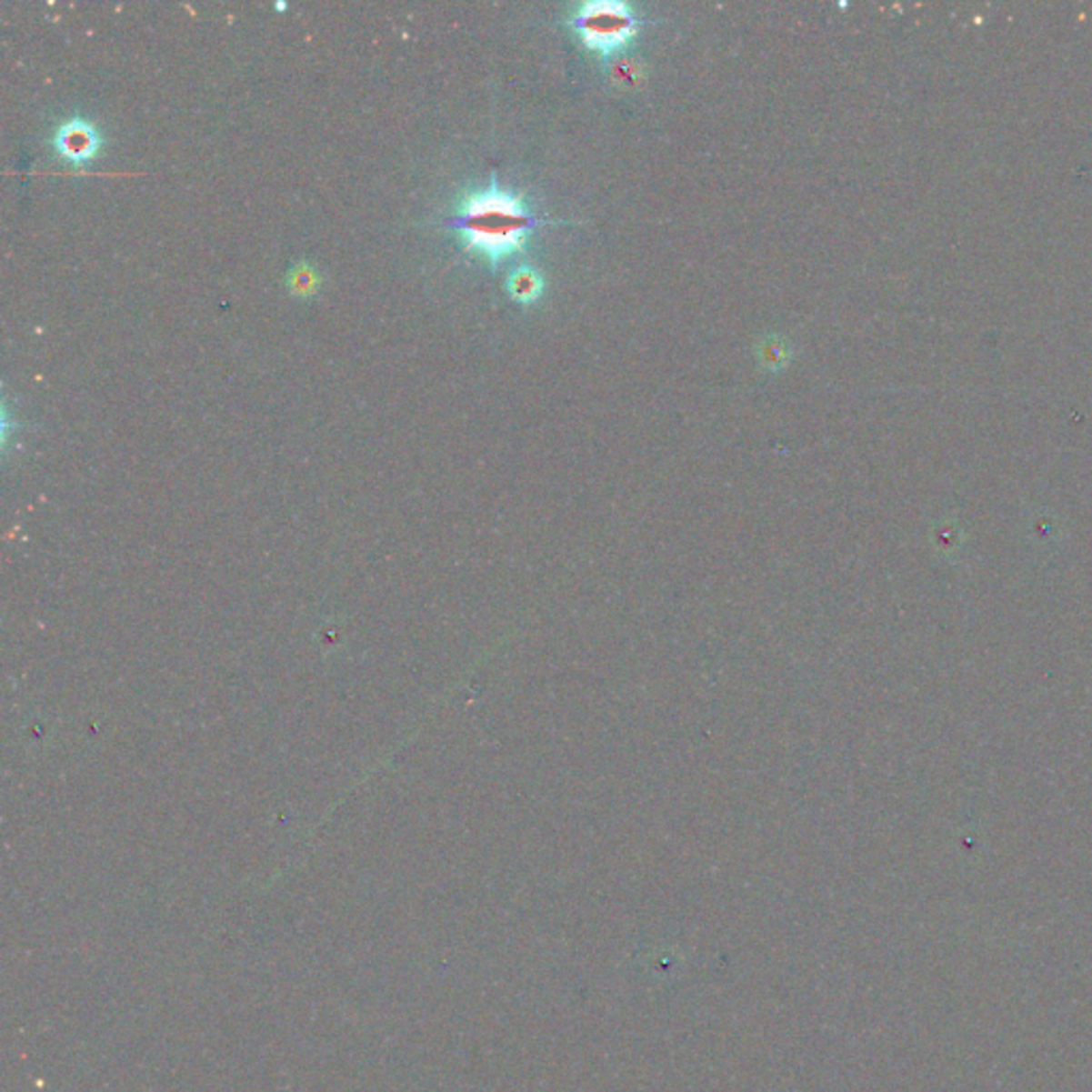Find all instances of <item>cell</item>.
Masks as SVG:
<instances>
[{
  "mask_svg": "<svg viewBox=\"0 0 1092 1092\" xmlns=\"http://www.w3.org/2000/svg\"><path fill=\"white\" fill-rule=\"evenodd\" d=\"M542 225H551V220L532 214L519 196L499 188L496 177L489 188L467 195L448 220L464 248L483 256L493 269L526 250L529 233Z\"/></svg>",
  "mask_w": 1092,
  "mask_h": 1092,
  "instance_id": "6da1fadb",
  "label": "cell"
},
{
  "mask_svg": "<svg viewBox=\"0 0 1092 1092\" xmlns=\"http://www.w3.org/2000/svg\"><path fill=\"white\" fill-rule=\"evenodd\" d=\"M572 28L589 49L610 55L636 36L638 17L626 3L596 0L578 7L572 17Z\"/></svg>",
  "mask_w": 1092,
  "mask_h": 1092,
  "instance_id": "7a4b0ae2",
  "label": "cell"
},
{
  "mask_svg": "<svg viewBox=\"0 0 1092 1092\" xmlns=\"http://www.w3.org/2000/svg\"><path fill=\"white\" fill-rule=\"evenodd\" d=\"M54 150L58 158L73 166H84L98 156L103 147V137L92 122L84 118H71L55 128Z\"/></svg>",
  "mask_w": 1092,
  "mask_h": 1092,
  "instance_id": "3957f363",
  "label": "cell"
},
{
  "mask_svg": "<svg viewBox=\"0 0 1092 1092\" xmlns=\"http://www.w3.org/2000/svg\"><path fill=\"white\" fill-rule=\"evenodd\" d=\"M508 293L519 304H532L542 293V276L532 267H519L508 276Z\"/></svg>",
  "mask_w": 1092,
  "mask_h": 1092,
  "instance_id": "277c9868",
  "label": "cell"
},
{
  "mask_svg": "<svg viewBox=\"0 0 1092 1092\" xmlns=\"http://www.w3.org/2000/svg\"><path fill=\"white\" fill-rule=\"evenodd\" d=\"M318 271L312 267L310 263H301L291 271V276H288V286H291V293L301 295V297H307V295H314L318 288Z\"/></svg>",
  "mask_w": 1092,
  "mask_h": 1092,
  "instance_id": "5b68a950",
  "label": "cell"
},
{
  "mask_svg": "<svg viewBox=\"0 0 1092 1092\" xmlns=\"http://www.w3.org/2000/svg\"><path fill=\"white\" fill-rule=\"evenodd\" d=\"M760 359H762L764 366H768V367H773V369H779L783 366V363L787 361V353H786V348L781 346V342H768V344H764V348H762V353H760Z\"/></svg>",
  "mask_w": 1092,
  "mask_h": 1092,
  "instance_id": "8992f818",
  "label": "cell"
},
{
  "mask_svg": "<svg viewBox=\"0 0 1092 1092\" xmlns=\"http://www.w3.org/2000/svg\"><path fill=\"white\" fill-rule=\"evenodd\" d=\"M276 9L277 11H284V9H286V3H276Z\"/></svg>",
  "mask_w": 1092,
  "mask_h": 1092,
  "instance_id": "52a82bcc",
  "label": "cell"
}]
</instances>
